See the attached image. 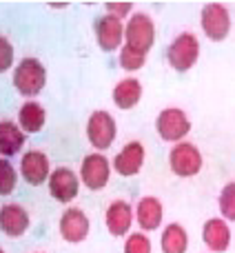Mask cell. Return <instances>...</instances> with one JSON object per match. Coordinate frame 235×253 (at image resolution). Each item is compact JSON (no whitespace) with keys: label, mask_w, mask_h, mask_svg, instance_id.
Returning <instances> with one entry per match:
<instances>
[{"label":"cell","mask_w":235,"mask_h":253,"mask_svg":"<svg viewBox=\"0 0 235 253\" xmlns=\"http://www.w3.org/2000/svg\"><path fill=\"white\" fill-rule=\"evenodd\" d=\"M47 83V71L38 58H22L13 71V87L25 98L38 96Z\"/></svg>","instance_id":"cell-1"},{"label":"cell","mask_w":235,"mask_h":253,"mask_svg":"<svg viewBox=\"0 0 235 253\" xmlns=\"http://www.w3.org/2000/svg\"><path fill=\"white\" fill-rule=\"evenodd\" d=\"M133 9V4L131 2H107V13L109 16H116V18H124V16H129V11Z\"/></svg>","instance_id":"cell-27"},{"label":"cell","mask_w":235,"mask_h":253,"mask_svg":"<svg viewBox=\"0 0 235 253\" xmlns=\"http://www.w3.org/2000/svg\"><path fill=\"white\" fill-rule=\"evenodd\" d=\"M80 178L91 191H100L111 178V165L102 153H89L80 167Z\"/></svg>","instance_id":"cell-8"},{"label":"cell","mask_w":235,"mask_h":253,"mask_svg":"<svg viewBox=\"0 0 235 253\" xmlns=\"http://www.w3.org/2000/svg\"><path fill=\"white\" fill-rule=\"evenodd\" d=\"M13 65V47L4 36H0V74L11 69Z\"/></svg>","instance_id":"cell-26"},{"label":"cell","mask_w":235,"mask_h":253,"mask_svg":"<svg viewBox=\"0 0 235 253\" xmlns=\"http://www.w3.org/2000/svg\"><path fill=\"white\" fill-rule=\"evenodd\" d=\"M16 187V169L7 158H0V196H9Z\"/></svg>","instance_id":"cell-24"},{"label":"cell","mask_w":235,"mask_h":253,"mask_svg":"<svg viewBox=\"0 0 235 253\" xmlns=\"http://www.w3.org/2000/svg\"><path fill=\"white\" fill-rule=\"evenodd\" d=\"M197 58H200V40L191 31H184L173 38L166 49V60L175 71H189L197 62Z\"/></svg>","instance_id":"cell-2"},{"label":"cell","mask_w":235,"mask_h":253,"mask_svg":"<svg viewBox=\"0 0 235 253\" xmlns=\"http://www.w3.org/2000/svg\"><path fill=\"white\" fill-rule=\"evenodd\" d=\"M78 189H80L78 175L71 169H67V167H58V169H53V173L49 175V193H51L53 200L62 202V205L74 200V198L78 196Z\"/></svg>","instance_id":"cell-9"},{"label":"cell","mask_w":235,"mask_h":253,"mask_svg":"<svg viewBox=\"0 0 235 253\" xmlns=\"http://www.w3.org/2000/svg\"><path fill=\"white\" fill-rule=\"evenodd\" d=\"M160 247H162V253H187L189 249L187 229L178 222L166 224L160 238Z\"/></svg>","instance_id":"cell-20"},{"label":"cell","mask_w":235,"mask_h":253,"mask_svg":"<svg viewBox=\"0 0 235 253\" xmlns=\"http://www.w3.org/2000/svg\"><path fill=\"white\" fill-rule=\"evenodd\" d=\"M133 209H131L129 202L124 200H114L107 209V215H105V222H107V229H109L111 236H124L129 233L131 224H133Z\"/></svg>","instance_id":"cell-15"},{"label":"cell","mask_w":235,"mask_h":253,"mask_svg":"<svg viewBox=\"0 0 235 253\" xmlns=\"http://www.w3.org/2000/svg\"><path fill=\"white\" fill-rule=\"evenodd\" d=\"M29 229V213L18 202L4 205L0 209V231L11 238H18Z\"/></svg>","instance_id":"cell-14"},{"label":"cell","mask_w":235,"mask_h":253,"mask_svg":"<svg viewBox=\"0 0 235 253\" xmlns=\"http://www.w3.org/2000/svg\"><path fill=\"white\" fill-rule=\"evenodd\" d=\"M162 215H164V209L156 196H144L135 207V220L142 231H156L162 222Z\"/></svg>","instance_id":"cell-17"},{"label":"cell","mask_w":235,"mask_h":253,"mask_svg":"<svg viewBox=\"0 0 235 253\" xmlns=\"http://www.w3.org/2000/svg\"><path fill=\"white\" fill-rule=\"evenodd\" d=\"M89 229H91V222H89L87 213H84L82 209L71 207V209H67L65 213H62V218H60V236L65 238L67 242H74V245L82 242L84 238L89 236Z\"/></svg>","instance_id":"cell-10"},{"label":"cell","mask_w":235,"mask_h":253,"mask_svg":"<svg viewBox=\"0 0 235 253\" xmlns=\"http://www.w3.org/2000/svg\"><path fill=\"white\" fill-rule=\"evenodd\" d=\"M124 253H151V240L142 231L131 233L124 242Z\"/></svg>","instance_id":"cell-25"},{"label":"cell","mask_w":235,"mask_h":253,"mask_svg":"<svg viewBox=\"0 0 235 253\" xmlns=\"http://www.w3.org/2000/svg\"><path fill=\"white\" fill-rule=\"evenodd\" d=\"M218 207L227 222H235V182H229L227 187L220 191Z\"/></svg>","instance_id":"cell-22"},{"label":"cell","mask_w":235,"mask_h":253,"mask_svg":"<svg viewBox=\"0 0 235 253\" xmlns=\"http://www.w3.org/2000/svg\"><path fill=\"white\" fill-rule=\"evenodd\" d=\"M44 118H47V114H44L42 105H38L34 100L25 102L20 107V114H18V123H20L22 131H27V133H36V131L42 129Z\"/></svg>","instance_id":"cell-21"},{"label":"cell","mask_w":235,"mask_h":253,"mask_svg":"<svg viewBox=\"0 0 235 253\" xmlns=\"http://www.w3.org/2000/svg\"><path fill=\"white\" fill-rule=\"evenodd\" d=\"M116 133H118V126H116V120L109 111H93L89 116V123H87V138L98 151H105L114 144L116 140Z\"/></svg>","instance_id":"cell-7"},{"label":"cell","mask_w":235,"mask_h":253,"mask_svg":"<svg viewBox=\"0 0 235 253\" xmlns=\"http://www.w3.org/2000/svg\"><path fill=\"white\" fill-rule=\"evenodd\" d=\"M200 25L206 38L213 42H222L231 31V13H229L227 4L206 2L200 13Z\"/></svg>","instance_id":"cell-3"},{"label":"cell","mask_w":235,"mask_h":253,"mask_svg":"<svg viewBox=\"0 0 235 253\" xmlns=\"http://www.w3.org/2000/svg\"><path fill=\"white\" fill-rule=\"evenodd\" d=\"M202 240L213 253H222L231 245V229L224 218H211L202 227Z\"/></svg>","instance_id":"cell-13"},{"label":"cell","mask_w":235,"mask_h":253,"mask_svg":"<svg viewBox=\"0 0 235 253\" xmlns=\"http://www.w3.org/2000/svg\"><path fill=\"white\" fill-rule=\"evenodd\" d=\"M142 165H144V147H142V142H138V140L124 144L122 151L114 158V169L120 175H124V178L135 175L140 169H142Z\"/></svg>","instance_id":"cell-12"},{"label":"cell","mask_w":235,"mask_h":253,"mask_svg":"<svg viewBox=\"0 0 235 253\" xmlns=\"http://www.w3.org/2000/svg\"><path fill=\"white\" fill-rule=\"evenodd\" d=\"M156 131L162 140L178 144L191 131V120L187 118V114L182 109L169 107V109H162L160 116L156 118Z\"/></svg>","instance_id":"cell-6"},{"label":"cell","mask_w":235,"mask_h":253,"mask_svg":"<svg viewBox=\"0 0 235 253\" xmlns=\"http://www.w3.org/2000/svg\"><path fill=\"white\" fill-rule=\"evenodd\" d=\"M169 167L180 178H191L197 175L202 169V153L193 142H178L169 151Z\"/></svg>","instance_id":"cell-5"},{"label":"cell","mask_w":235,"mask_h":253,"mask_svg":"<svg viewBox=\"0 0 235 253\" xmlns=\"http://www.w3.org/2000/svg\"><path fill=\"white\" fill-rule=\"evenodd\" d=\"M144 62H147V53L135 51V49L126 47V44L122 47V51H120V67H122V69L138 71V69H142V67H144Z\"/></svg>","instance_id":"cell-23"},{"label":"cell","mask_w":235,"mask_h":253,"mask_svg":"<svg viewBox=\"0 0 235 253\" xmlns=\"http://www.w3.org/2000/svg\"><path fill=\"white\" fill-rule=\"evenodd\" d=\"M142 98V83L138 78H124L116 84L114 102L118 109H133Z\"/></svg>","instance_id":"cell-18"},{"label":"cell","mask_w":235,"mask_h":253,"mask_svg":"<svg viewBox=\"0 0 235 253\" xmlns=\"http://www.w3.org/2000/svg\"><path fill=\"white\" fill-rule=\"evenodd\" d=\"M124 40L126 47L149 53L153 42H156V25H153V20L147 13H133L124 27Z\"/></svg>","instance_id":"cell-4"},{"label":"cell","mask_w":235,"mask_h":253,"mask_svg":"<svg viewBox=\"0 0 235 253\" xmlns=\"http://www.w3.org/2000/svg\"><path fill=\"white\" fill-rule=\"evenodd\" d=\"M25 144V133L18 129L16 123L11 120H2L0 123V156L2 158H11Z\"/></svg>","instance_id":"cell-19"},{"label":"cell","mask_w":235,"mask_h":253,"mask_svg":"<svg viewBox=\"0 0 235 253\" xmlns=\"http://www.w3.org/2000/svg\"><path fill=\"white\" fill-rule=\"evenodd\" d=\"M96 38H98V44H100L102 51H116L122 44V38H124V25H122V20L116 16H109V13L98 18Z\"/></svg>","instance_id":"cell-11"},{"label":"cell","mask_w":235,"mask_h":253,"mask_svg":"<svg viewBox=\"0 0 235 253\" xmlns=\"http://www.w3.org/2000/svg\"><path fill=\"white\" fill-rule=\"evenodd\" d=\"M0 253H4V251H2V249H0Z\"/></svg>","instance_id":"cell-28"},{"label":"cell","mask_w":235,"mask_h":253,"mask_svg":"<svg viewBox=\"0 0 235 253\" xmlns=\"http://www.w3.org/2000/svg\"><path fill=\"white\" fill-rule=\"evenodd\" d=\"M49 158L42 151H29L20 160V173L29 184H42L49 178Z\"/></svg>","instance_id":"cell-16"}]
</instances>
